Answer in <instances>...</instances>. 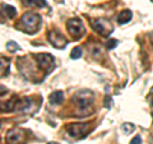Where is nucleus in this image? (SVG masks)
Returning <instances> with one entry per match:
<instances>
[{
	"label": "nucleus",
	"mask_w": 153,
	"mask_h": 144,
	"mask_svg": "<svg viewBox=\"0 0 153 144\" xmlns=\"http://www.w3.org/2000/svg\"><path fill=\"white\" fill-rule=\"evenodd\" d=\"M93 98L94 96L91 91H80L73 97V101L76 105L78 110H80V111H89L93 103Z\"/></svg>",
	"instance_id": "1"
},
{
	"label": "nucleus",
	"mask_w": 153,
	"mask_h": 144,
	"mask_svg": "<svg viewBox=\"0 0 153 144\" xmlns=\"http://www.w3.org/2000/svg\"><path fill=\"white\" fill-rule=\"evenodd\" d=\"M22 24L27 33H35L41 26V17L36 13L28 12L22 16Z\"/></svg>",
	"instance_id": "2"
},
{
	"label": "nucleus",
	"mask_w": 153,
	"mask_h": 144,
	"mask_svg": "<svg viewBox=\"0 0 153 144\" xmlns=\"http://www.w3.org/2000/svg\"><path fill=\"white\" fill-rule=\"evenodd\" d=\"M87 124H70V125L66 126V133L68 135L73 139H79V138H83L85 137L87 134Z\"/></svg>",
	"instance_id": "3"
},
{
	"label": "nucleus",
	"mask_w": 153,
	"mask_h": 144,
	"mask_svg": "<svg viewBox=\"0 0 153 144\" xmlns=\"http://www.w3.org/2000/svg\"><path fill=\"white\" fill-rule=\"evenodd\" d=\"M66 28H68L70 35L74 38H76V40L84 35V26L78 18L76 19H69L68 23H66Z\"/></svg>",
	"instance_id": "4"
},
{
	"label": "nucleus",
	"mask_w": 153,
	"mask_h": 144,
	"mask_svg": "<svg viewBox=\"0 0 153 144\" xmlns=\"http://www.w3.org/2000/svg\"><path fill=\"white\" fill-rule=\"evenodd\" d=\"M35 59L37 60V64L38 66L49 73L50 70H52V68L55 66V63H54V57H52L50 54H37L35 55Z\"/></svg>",
	"instance_id": "5"
},
{
	"label": "nucleus",
	"mask_w": 153,
	"mask_h": 144,
	"mask_svg": "<svg viewBox=\"0 0 153 144\" xmlns=\"http://www.w3.org/2000/svg\"><path fill=\"white\" fill-rule=\"evenodd\" d=\"M92 26L96 31H97L100 35H102V36H108V35H111L112 31H114V27L112 24L110 22L107 21H105V19H97V21H94L92 23Z\"/></svg>",
	"instance_id": "6"
},
{
	"label": "nucleus",
	"mask_w": 153,
	"mask_h": 144,
	"mask_svg": "<svg viewBox=\"0 0 153 144\" xmlns=\"http://www.w3.org/2000/svg\"><path fill=\"white\" fill-rule=\"evenodd\" d=\"M47 37H49L50 44L54 46V47H56V49H64V47L66 46L65 37L61 35L60 32H57V31H50L49 35H47Z\"/></svg>",
	"instance_id": "7"
},
{
	"label": "nucleus",
	"mask_w": 153,
	"mask_h": 144,
	"mask_svg": "<svg viewBox=\"0 0 153 144\" xmlns=\"http://www.w3.org/2000/svg\"><path fill=\"white\" fill-rule=\"evenodd\" d=\"M49 101L51 105H60L64 101V93L61 91H56V92H52L49 96Z\"/></svg>",
	"instance_id": "8"
},
{
	"label": "nucleus",
	"mask_w": 153,
	"mask_h": 144,
	"mask_svg": "<svg viewBox=\"0 0 153 144\" xmlns=\"http://www.w3.org/2000/svg\"><path fill=\"white\" fill-rule=\"evenodd\" d=\"M133 14L130 10H128V9H125V10H121L120 13H119L117 16V23L119 24H125V23H128L129 21L131 19Z\"/></svg>",
	"instance_id": "9"
},
{
	"label": "nucleus",
	"mask_w": 153,
	"mask_h": 144,
	"mask_svg": "<svg viewBox=\"0 0 153 144\" xmlns=\"http://www.w3.org/2000/svg\"><path fill=\"white\" fill-rule=\"evenodd\" d=\"M3 9H4V12L7 13L8 18H14L16 17L17 10H16V8L14 7H12V5H3Z\"/></svg>",
	"instance_id": "10"
},
{
	"label": "nucleus",
	"mask_w": 153,
	"mask_h": 144,
	"mask_svg": "<svg viewBox=\"0 0 153 144\" xmlns=\"http://www.w3.org/2000/svg\"><path fill=\"white\" fill-rule=\"evenodd\" d=\"M27 5H35L37 8L46 7V0H26Z\"/></svg>",
	"instance_id": "11"
},
{
	"label": "nucleus",
	"mask_w": 153,
	"mask_h": 144,
	"mask_svg": "<svg viewBox=\"0 0 153 144\" xmlns=\"http://www.w3.org/2000/svg\"><path fill=\"white\" fill-rule=\"evenodd\" d=\"M80 56H82V49H80V47H75V49H73V51H71V54H70L71 59H79Z\"/></svg>",
	"instance_id": "12"
},
{
	"label": "nucleus",
	"mask_w": 153,
	"mask_h": 144,
	"mask_svg": "<svg viewBox=\"0 0 153 144\" xmlns=\"http://www.w3.org/2000/svg\"><path fill=\"white\" fill-rule=\"evenodd\" d=\"M7 49H8V51L14 52V51L19 50V46H18V44H16L14 41H8V44H7Z\"/></svg>",
	"instance_id": "13"
},
{
	"label": "nucleus",
	"mask_w": 153,
	"mask_h": 144,
	"mask_svg": "<svg viewBox=\"0 0 153 144\" xmlns=\"http://www.w3.org/2000/svg\"><path fill=\"white\" fill-rule=\"evenodd\" d=\"M134 129H135V126L133 125V124H124L123 125V130L125 131V133H128V134H130V133H133L134 131Z\"/></svg>",
	"instance_id": "14"
},
{
	"label": "nucleus",
	"mask_w": 153,
	"mask_h": 144,
	"mask_svg": "<svg viewBox=\"0 0 153 144\" xmlns=\"http://www.w3.org/2000/svg\"><path fill=\"white\" fill-rule=\"evenodd\" d=\"M117 45V40H110V41H107V45H106V47L108 50H111V49H114L115 46Z\"/></svg>",
	"instance_id": "15"
},
{
	"label": "nucleus",
	"mask_w": 153,
	"mask_h": 144,
	"mask_svg": "<svg viewBox=\"0 0 153 144\" xmlns=\"http://www.w3.org/2000/svg\"><path fill=\"white\" fill-rule=\"evenodd\" d=\"M142 143V138L139 135H137V137H134L131 140H130V144H140Z\"/></svg>",
	"instance_id": "16"
},
{
	"label": "nucleus",
	"mask_w": 153,
	"mask_h": 144,
	"mask_svg": "<svg viewBox=\"0 0 153 144\" xmlns=\"http://www.w3.org/2000/svg\"><path fill=\"white\" fill-rule=\"evenodd\" d=\"M151 93H152V94H153V87H152V89H151Z\"/></svg>",
	"instance_id": "17"
}]
</instances>
